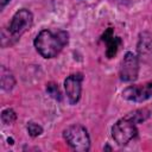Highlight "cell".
I'll return each instance as SVG.
<instances>
[{
  "instance_id": "15",
  "label": "cell",
  "mask_w": 152,
  "mask_h": 152,
  "mask_svg": "<svg viewBox=\"0 0 152 152\" xmlns=\"http://www.w3.org/2000/svg\"><path fill=\"white\" fill-rule=\"evenodd\" d=\"M8 1H10V0H0V6H1V8H4V7L8 4Z\"/></svg>"
},
{
  "instance_id": "13",
  "label": "cell",
  "mask_w": 152,
  "mask_h": 152,
  "mask_svg": "<svg viewBox=\"0 0 152 152\" xmlns=\"http://www.w3.org/2000/svg\"><path fill=\"white\" fill-rule=\"evenodd\" d=\"M27 132H28V134L31 137H38V135H40L43 133V128H42L40 125L31 121V122L27 124Z\"/></svg>"
},
{
  "instance_id": "9",
  "label": "cell",
  "mask_w": 152,
  "mask_h": 152,
  "mask_svg": "<svg viewBox=\"0 0 152 152\" xmlns=\"http://www.w3.org/2000/svg\"><path fill=\"white\" fill-rule=\"evenodd\" d=\"M138 51L141 58H152V37L148 33H141L139 44H138Z\"/></svg>"
},
{
  "instance_id": "8",
  "label": "cell",
  "mask_w": 152,
  "mask_h": 152,
  "mask_svg": "<svg viewBox=\"0 0 152 152\" xmlns=\"http://www.w3.org/2000/svg\"><path fill=\"white\" fill-rule=\"evenodd\" d=\"M102 40L106 42L107 44V49H106V55L108 58H112L114 57V55L116 53L120 44H121V39L119 37H114L113 34V30L112 28H108L103 36H102Z\"/></svg>"
},
{
  "instance_id": "11",
  "label": "cell",
  "mask_w": 152,
  "mask_h": 152,
  "mask_svg": "<svg viewBox=\"0 0 152 152\" xmlns=\"http://www.w3.org/2000/svg\"><path fill=\"white\" fill-rule=\"evenodd\" d=\"M148 116H150V112L147 109H137L126 115V118H128L129 120H132L135 124H140V122L145 121Z\"/></svg>"
},
{
  "instance_id": "4",
  "label": "cell",
  "mask_w": 152,
  "mask_h": 152,
  "mask_svg": "<svg viewBox=\"0 0 152 152\" xmlns=\"http://www.w3.org/2000/svg\"><path fill=\"white\" fill-rule=\"evenodd\" d=\"M33 23V14L26 8H21L12 18L10 24V34L12 38L18 39L24 32H26Z\"/></svg>"
},
{
  "instance_id": "7",
  "label": "cell",
  "mask_w": 152,
  "mask_h": 152,
  "mask_svg": "<svg viewBox=\"0 0 152 152\" xmlns=\"http://www.w3.org/2000/svg\"><path fill=\"white\" fill-rule=\"evenodd\" d=\"M82 80H83L82 74L77 72V74H72V75L68 76L65 78V81H64V89H65L68 100H69V102L71 104L77 103L80 97H81Z\"/></svg>"
},
{
  "instance_id": "1",
  "label": "cell",
  "mask_w": 152,
  "mask_h": 152,
  "mask_svg": "<svg viewBox=\"0 0 152 152\" xmlns=\"http://www.w3.org/2000/svg\"><path fill=\"white\" fill-rule=\"evenodd\" d=\"M68 40L69 34L66 31L42 30L34 39V48L44 58H52L62 51Z\"/></svg>"
},
{
  "instance_id": "14",
  "label": "cell",
  "mask_w": 152,
  "mask_h": 152,
  "mask_svg": "<svg viewBox=\"0 0 152 152\" xmlns=\"http://www.w3.org/2000/svg\"><path fill=\"white\" fill-rule=\"evenodd\" d=\"M46 91L55 100H61V93H59V89H58V87H57L56 83H52V82L51 83H48L46 84Z\"/></svg>"
},
{
  "instance_id": "3",
  "label": "cell",
  "mask_w": 152,
  "mask_h": 152,
  "mask_svg": "<svg viewBox=\"0 0 152 152\" xmlns=\"http://www.w3.org/2000/svg\"><path fill=\"white\" fill-rule=\"evenodd\" d=\"M135 125V122H133L126 116L116 121V124H114V126L112 127V137L115 142L120 146H124L128 144L132 139H134L138 134Z\"/></svg>"
},
{
  "instance_id": "5",
  "label": "cell",
  "mask_w": 152,
  "mask_h": 152,
  "mask_svg": "<svg viewBox=\"0 0 152 152\" xmlns=\"http://www.w3.org/2000/svg\"><path fill=\"white\" fill-rule=\"evenodd\" d=\"M138 72H139L138 57L133 52H126V55L124 56L120 63V69H119V75H120L121 81L133 82L137 80Z\"/></svg>"
},
{
  "instance_id": "2",
  "label": "cell",
  "mask_w": 152,
  "mask_h": 152,
  "mask_svg": "<svg viewBox=\"0 0 152 152\" xmlns=\"http://www.w3.org/2000/svg\"><path fill=\"white\" fill-rule=\"evenodd\" d=\"M63 137L68 145L78 152H86L90 148V138L88 131L81 125H72L64 129Z\"/></svg>"
},
{
  "instance_id": "12",
  "label": "cell",
  "mask_w": 152,
  "mask_h": 152,
  "mask_svg": "<svg viewBox=\"0 0 152 152\" xmlns=\"http://www.w3.org/2000/svg\"><path fill=\"white\" fill-rule=\"evenodd\" d=\"M15 119H17V115H15L14 110L11 109V108L5 109V110L2 112V114H1V120H2V122L6 124V125H10V124L14 122Z\"/></svg>"
},
{
  "instance_id": "10",
  "label": "cell",
  "mask_w": 152,
  "mask_h": 152,
  "mask_svg": "<svg viewBox=\"0 0 152 152\" xmlns=\"http://www.w3.org/2000/svg\"><path fill=\"white\" fill-rule=\"evenodd\" d=\"M14 77L5 66H1V88L4 90H11L14 86Z\"/></svg>"
},
{
  "instance_id": "6",
  "label": "cell",
  "mask_w": 152,
  "mask_h": 152,
  "mask_svg": "<svg viewBox=\"0 0 152 152\" xmlns=\"http://www.w3.org/2000/svg\"><path fill=\"white\" fill-rule=\"evenodd\" d=\"M122 97L128 101H133V102H142V101L151 99L152 97V82L127 87L122 91Z\"/></svg>"
}]
</instances>
